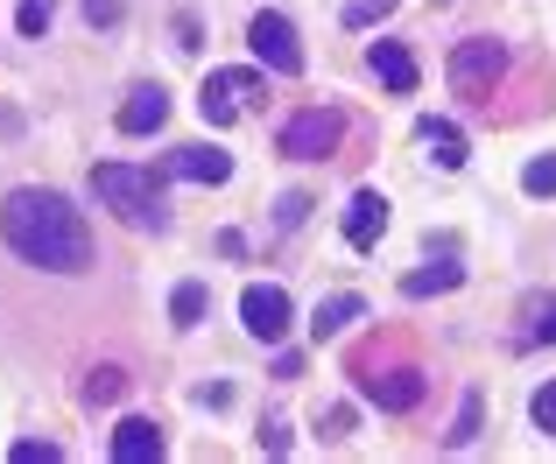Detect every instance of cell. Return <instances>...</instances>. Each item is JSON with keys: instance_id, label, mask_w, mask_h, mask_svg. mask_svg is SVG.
<instances>
[{"instance_id": "1", "label": "cell", "mask_w": 556, "mask_h": 464, "mask_svg": "<svg viewBox=\"0 0 556 464\" xmlns=\"http://www.w3.org/2000/svg\"><path fill=\"white\" fill-rule=\"evenodd\" d=\"M0 232L8 246L28 260V268H50V274H85L92 268V232H85L78 205L42 183H22V191L0 205Z\"/></svg>"}, {"instance_id": "2", "label": "cell", "mask_w": 556, "mask_h": 464, "mask_svg": "<svg viewBox=\"0 0 556 464\" xmlns=\"http://www.w3.org/2000/svg\"><path fill=\"white\" fill-rule=\"evenodd\" d=\"M163 169L141 163H92V197L113 211L127 232H163Z\"/></svg>"}, {"instance_id": "3", "label": "cell", "mask_w": 556, "mask_h": 464, "mask_svg": "<svg viewBox=\"0 0 556 464\" xmlns=\"http://www.w3.org/2000/svg\"><path fill=\"white\" fill-rule=\"evenodd\" d=\"M501 78H507V42L501 36H465L458 50H451V92H458V99L486 106Z\"/></svg>"}, {"instance_id": "4", "label": "cell", "mask_w": 556, "mask_h": 464, "mask_svg": "<svg viewBox=\"0 0 556 464\" xmlns=\"http://www.w3.org/2000/svg\"><path fill=\"white\" fill-rule=\"evenodd\" d=\"M261 99H268V78H261V70H212V78L198 85V113L212 127H232L240 113H254Z\"/></svg>"}, {"instance_id": "5", "label": "cell", "mask_w": 556, "mask_h": 464, "mask_svg": "<svg viewBox=\"0 0 556 464\" xmlns=\"http://www.w3.org/2000/svg\"><path fill=\"white\" fill-rule=\"evenodd\" d=\"M339 134L345 120L331 106H303L282 120V155H296V163H325V155H339Z\"/></svg>"}, {"instance_id": "6", "label": "cell", "mask_w": 556, "mask_h": 464, "mask_svg": "<svg viewBox=\"0 0 556 464\" xmlns=\"http://www.w3.org/2000/svg\"><path fill=\"white\" fill-rule=\"evenodd\" d=\"M247 42H254V56L275 70V78H296V70H303V42H296V28H289V14L261 8L254 22H247Z\"/></svg>"}, {"instance_id": "7", "label": "cell", "mask_w": 556, "mask_h": 464, "mask_svg": "<svg viewBox=\"0 0 556 464\" xmlns=\"http://www.w3.org/2000/svg\"><path fill=\"white\" fill-rule=\"evenodd\" d=\"M240 324L254 331L261 345H282V338H289V296H282L275 282H254V288L240 296Z\"/></svg>"}, {"instance_id": "8", "label": "cell", "mask_w": 556, "mask_h": 464, "mask_svg": "<svg viewBox=\"0 0 556 464\" xmlns=\"http://www.w3.org/2000/svg\"><path fill=\"white\" fill-rule=\"evenodd\" d=\"M163 177L169 183H226L232 177V155L226 149H169L163 155Z\"/></svg>"}, {"instance_id": "9", "label": "cell", "mask_w": 556, "mask_h": 464, "mask_svg": "<svg viewBox=\"0 0 556 464\" xmlns=\"http://www.w3.org/2000/svg\"><path fill=\"white\" fill-rule=\"evenodd\" d=\"M359 387H367V401H380V409H394V415L422 401V373H416V366H394V373L359 366Z\"/></svg>"}, {"instance_id": "10", "label": "cell", "mask_w": 556, "mask_h": 464, "mask_svg": "<svg viewBox=\"0 0 556 464\" xmlns=\"http://www.w3.org/2000/svg\"><path fill=\"white\" fill-rule=\"evenodd\" d=\"M169 443H163V429L149 423V415H127L121 429H113V464H155Z\"/></svg>"}, {"instance_id": "11", "label": "cell", "mask_w": 556, "mask_h": 464, "mask_svg": "<svg viewBox=\"0 0 556 464\" xmlns=\"http://www.w3.org/2000/svg\"><path fill=\"white\" fill-rule=\"evenodd\" d=\"M380 232H388V197H380V191H359L353 205H345V246H359V254H367Z\"/></svg>"}, {"instance_id": "12", "label": "cell", "mask_w": 556, "mask_h": 464, "mask_svg": "<svg viewBox=\"0 0 556 464\" xmlns=\"http://www.w3.org/2000/svg\"><path fill=\"white\" fill-rule=\"evenodd\" d=\"M163 120H169V92L163 85H135L121 106V134H155Z\"/></svg>"}, {"instance_id": "13", "label": "cell", "mask_w": 556, "mask_h": 464, "mask_svg": "<svg viewBox=\"0 0 556 464\" xmlns=\"http://www.w3.org/2000/svg\"><path fill=\"white\" fill-rule=\"evenodd\" d=\"M521 352H535V345H556V296H521V331H515Z\"/></svg>"}, {"instance_id": "14", "label": "cell", "mask_w": 556, "mask_h": 464, "mask_svg": "<svg viewBox=\"0 0 556 464\" xmlns=\"http://www.w3.org/2000/svg\"><path fill=\"white\" fill-rule=\"evenodd\" d=\"M367 64H374V78L388 85V92H416V78H422V70H416V56H408L402 42H374V50H367Z\"/></svg>"}, {"instance_id": "15", "label": "cell", "mask_w": 556, "mask_h": 464, "mask_svg": "<svg viewBox=\"0 0 556 464\" xmlns=\"http://www.w3.org/2000/svg\"><path fill=\"white\" fill-rule=\"evenodd\" d=\"M359 317H367V302H359L353 288H345V296H325V302L311 310V338L325 345V338H339V331H353Z\"/></svg>"}, {"instance_id": "16", "label": "cell", "mask_w": 556, "mask_h": 464, "mask_svg": "<svg viewBox=\"0 0 556 464\" xmlns=\"http://www.w3.org/2000/svg\"><path fill=\"white\" fill-rule=\"evenodd\" d=\"M416 141H422V149H430L444 169H465V134H458L451 120H422V127H416Z\"/></svg>"}, {"instance_id": "17", "label": "cell", "mask_w": 556, "mask_h": 464, "mask_svg": "<svg viewBox=\"0 0 556 464\" xmlns=\"http://www.w3.org/2000/svg\"><path fill=\"white\" fill-rule=\"evenodd\" d=\"M465 268L458 260H437V268H408L402 274V296H444V288H458Z\"/></svg>"}, {"instance_id": "18", "label": "cell", "mask_w": 556, "mask_h": 464, "mask_svg": "<svg viewBox=\"0 0 556 464\" xmlns=\"http://www.w3.org/2000/svg\"><path fill=\"white\" fill-rule=\"evenodd\" d=\"M169 324H177V331L204 324V282H177V296H169Z\"/></svg>"}, {"instance_id": "19", "label": "cell", "mask_w": 556, "mask_h": 464, "mask_svg": "<svg viewBox=\"0 0 556 464\" xmlns=\"http://www.w3.org/2000/svg\"><path fill=\"white\" fill-rule=\"evenodd\" d=\"M121 395H127V373L121 366H99L92 381H85V401H92V409H113Z\"/></svg>"}, {"instance_id": "20", "label": "cell", "mask_w": 556, "mask_h": 464, "mask_svg": "<svg viewBox=\"0 0 556 464\" xmlns=\"http://www.w3.org/2000/svg\"><path fill=\"white\" fill-rule=\"evenodd\" d=\"M56 14V0H14V36H42Z\"/></svg>"}, {"instance_id": "21", "label": "cell", "mask_w": 556, "mask_h": 464, "mask_svg": "<svg viewBox=\"0 0 556 464\" xmlns=\"http://www.w3.org/2000/svg\"><path fill=\"white\" fill-rule=\"evenodd\" d=\"M521 191H529V197H556V155H535V163L521 169Z\"/></svg>"}, {"instance_id": "22", "label": "cell", "mask_w": 556, "mask_h": 464, "mask_svg": "<svg viewBox=\"0 0 556 464\" xmlns=\"http://www.w3.org/2000/svg\"><path fill=\"white\" fill-rule=\"evenodd\" d=\"M529 415H535V429H543V437H556V381H549V387H535Z\"/></svg>"}, {"instance_id": "23", "label": "cell", "mask_w": 556, "mask_h": 464, "mask_svg": "<svg viewBox=\"0 0 556 464\" xmlns=\"http://www.w3.org/2000/svg\"><path fill=\"white\" fill-rule=\"evenodd\" d=\"M8 457H14V464H56L64 451H56V443H36V437H22V443H14Z\"/></svg>"}, {"instance_id": "24", "label": "cell", "mask_w": 556, "mask_h": 464, "mask_svg": "<svg viewBox=\"0 0 556 464\" xmlns=\"http://www.w3.org/2000/svg\"><path fill=\"white\" fill-rule=\"evenodd\" d=\"M121 14H127V0H85V22L92 28H113Z\"/></svg>"}, {"instance_id": "25", "label": "cell", "mask_w": 556, "mask_h": 464, "mask_svg": "<svg viewBox=\"0 0 556 464\" xmlns=\"http://www.w3.org/2000/svg\"><path fill=\"white\" fill-rule=\"evenodd\" d=\"M479 437V395H465V409H458V429H451V443H472Z\"/></svg>"}, {"instance_id": "26", "label": "cell", "mask_w": 556, "mask_h": 464, "mask_svg": "<svg viewBox=\"0 0 556 464\" xmlns=\"http://www.w3.org/2000/svg\"><path fill=\"white\" fill-rule=\"evenodd\" d=\"M388 8H394V0H359V8H345V22H353V28H367L374 14H388Z\"/></svg>"}, {"instance_id": "27", "label": "cell", "mask_w": 556, "mask_h": 464, "mask_svg": "<svg viewBox=\"0 0 556 464\" xmlns=\"http://www.w3.org/2000/svg\"><path fill=\"white\" fill-rule=\"evenodd\" d=\"M261 451L282 457V451H289V429H282V423H268V429H261Z\"/></svg>"}, {"instance_id": "28", "label": "cell", "mask_w": 556, "mask_h": 464, "mask_svg": "<svg viewBox=\"0 0 556 464\" xmlns=\"http://www.w3.org/2000/svg\"><path fill=\"white\" fill-rule=\"evenodd\" d=\"M353 423H359V415H353V409H345V401H339V409L325 415V437H345V429H353Z\"/></svg>"}, {"instance_id": "29", "label": "cell", "mask_w": 556, "mask_h": 464, "mask_svg": "<svg viewBox=\"0 0 556 464\" xmlns=\"http://www.w3.org/2000/svg\"><path fill=\"white\" fill-rule=\"evenodd\" d=\"M303 211H311V197L289 191V197H282V225H303Z\"/></svg>"}]
</instances>
